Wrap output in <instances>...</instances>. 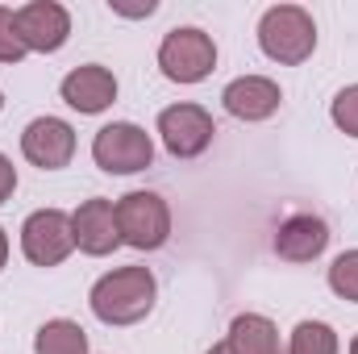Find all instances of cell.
Wrapping results in <instances>:
<instances>
[{"label": "cell", "mask_w": 358, "mask_h": 354, "mask_svg": "<svg viewBox=\"0 0 358 354\" xmlns=\"http://www.w3.org/2000/svg\"><path fill=\"white\" fill-rule=\"evenodd\" d=\"M155 292L159 283L150 267H117L92 283L88 304L104 325H138L155 309Z\"/></svg>", "instance_id": "1"}, {"label": "cell", "mask_w": 358, "mask_h": 354, "mask_svg": "<svg viewBox=\"0 0 358 354\" xmlns=\"http://www.w3.org/2000/svg\"><path fill=\"white\" fill-rule=\"evenodd\" d=\"M259 46H263L267 59L283 63V67L304 63V59L317 50L313 13L300 8V4H275V8H267L263 21H259Z\"/></svg>", "instance_id": "2"}, {"label": "cell", "mask_w": 358, "mask_h": 354, "mask_svg": "<svg viewBox=\"0 0 358 354\" xmlns=\"http://www.w3.org/2000/svg\"><path fill=\"white\" fill-rule=\"evenodd\" d=\"M92 159L100 171L108 176H134V171H146L150 159H155V142L142 125L134 121H113L104 129H96L92 138Z\"/></svg>", "instance_id": "3"}, {"label": "cell", "mask_w": 358, "mask_h": 354, "mask_svg": "<svg viewBox=\"0 0 358 354\" xmlns=\"http://www.w3.org/2000/svg\"><path fill=\"white\" fill-rule=\"evenodd\" d=\"M121 242L134 250H159L171 238V208L159 192H129L117 200Z\"/></svg>", "instance_id": "4"}, {"label": "cell", "mask_w": 358, "mask_h": 354, "mask_svg": "<svg viewBox=\"0 0 358 354\" xmlns=\"http://www.w3.org/2000/svg\"><path fill=\"white\" fill-rule=\"evenodd\" d=\"M159 67L176 84H200L217 67V46H213V38L204 29H192V25L171 29L163 38V46H159Z\"/></svg>", "instance_id": "5"}, {"label": "cell", "mask_w": 358, "mask_h": 354, "mask_svg": "<svg viewBox=\"0 0 358 354\" xmlns=\"http://www.w3.org/2000/svg\"><path fill=\"white\" fill-rule=\"evenodd\" d=\"M21 250L34 267H59L76 250V234H71V213L63 208H38L25 217L21 225Z\"/></svg>", "instance_id": "6"}, {"label": "cell", "mask_w": 358, "mask_h": 354, "mask_svg": "<svg viewBox=\"0 0 358 354\" xmlns=\"http://www.w3.org/2000/svg\"><path fill=\"white\" fill-rule=\"evenodd\" d=\"M159 134H163V146L176 155V159H196L208 150L217 125L208 117V108L200 104H171L159 113Z\"/></svg>", "instance_id": "7"}, {"label": "cell", "mask_w": 358, "mask_h": 354, "mask_svg": "<svg viewBox=\"0 0 358 354\" xmlns=\"http://www.w3.org/2000/svg\"><path fill=\"white\" fill-rule=\"evenodd\" d=\"M21 155L42 171H59L76 155V129L67 121H59V117H38L21 134Z\"/></svg>", "instance_id": "8"}, {"label": "cell", "mask_w": 358, "mask_h": 354, "mask_svg": "<svg viewBox=\"0 0 358 354\" xmlns=\"http://www.w3.org/2000/svg\"><path fill=\"white\" fill-rule=\"evenodd\" d=\"M71 234H76V246L92 255V259H104L121 246V229H117V204L104 200V196H92L84 200L76 213H71Z\"/></svg>", "instance_id": "9"}, {"label": "cell", "mask_w": 358, "mask_h": 354, "mask_svg": "<svg viewBox=\"0 0 358 354\" xmlns=\"http://www.w3.org/2000/svg\"><path fill=\"white\" fill-rule=\"evenodd\" d=\"M17 25L29 50L38 55H55L63 50L67 34H71V13L59 0H29L25 8H17Z\"/></svg>", "instance_id": "10"}, {"label": "cell", "mask_w": 358, "mask_h": 354, "mask_svg": "<svg viewBox=\"0 0 358 354\" xmlns=\"http://www.w3.org/2000/svg\"><path fill=\"white\" fill-rule=\"evenodd\" d=\"M329 246V225L313 213H296L275 229V255L287 263H313Z\"/></svg>", "instance_id": "11"}, {"label": "cell", "mask_w": 358, "mask_h": 354, "mask_svg": "<svg viewBox=\"0 0 358 354\" xmlns=\"http://www.w3.org/2000/svg\"><path fill=\"white\" fill-rule=\"evenodd\" d=\"M63 100L76 108V113H104L113 100H117V80H113V71L108 67H100V63H88V67H76V71H67L63 76Z\"/></svg>", "instance_id": "12"}, {"label": "cell", "mask_w": 358, "mask_h": 354, "mask_svg": "<svg viewBox=\"0 0 358 354\" xmlns=\"http://www.w3.org/2000/svg\"><path fill=\"white\" fill-rule=\"evenodd\" d=\"M221 100H225V113L238 117V121H267L271 113L279 108L283 92L267 76H242V80H234L229 88L221 92Z\"/></svg>", "instance_id": "13"}, {"label": "cell", "mask_w": 358, "mask_h": 354, "mask_svg": "<svg viewBox=\"0 0 358 354\" xmlns=\"http://www.w3.org/2000/svg\"><path fill=\"white\" fill-rule=\"evenodd\" d=\"M225 342H229L234 354H283V346H279V330L271 325L267 317H259V313L234 317Z\"/></svg>", "instance_id": "14"}, {"label": "cell", "mask_w": 358, "mask_h": 354, "mask_svg": "<svg viewBox=\"0 0 358 354\" xmlns=\"http://www.w3.org/2000/svg\"><path fill=\"white\" fill-rule=\"evenodd\" d=\"M34 354H88V334L67 317L46 321L34 338Z\"/></svg>", "instance_id": "15"}, {"label": "cell", "mask_w": 358, "mask_h": 354, "mask_svg": "<svg viewBox=\"0 0 358 354\" xmlns=\"http://www.w3.org/2000/svg\"><path fill=\"white\" fill-rule=\"evenodd\" d=\"M287 354H338V334L325 321H300L292 330Z\"/></svg>", "instance_id": "16"}, {"label": "cell", "mask_w": 358, "mask_h": 354, "mask_svg": "<svg viewBox=\"0 0 358 354\" xmlns=\"http://www.w3.org/2000/svg\"><path fill=\"white\" fill-rule=\"evenodd\" d=\"M329 288L342 296V300H350L358 304V250H342L334 267H329Z\"/></svg>", "instance_id": "17"}, {"label": "cell", "mask_w": 358, "mask_h": 354, "mask_svg": "<svg viewBox=\"0 0 358 354\" xmlns=\"http://www.w3.org/2000/svg\"><path fill=\"white\" fill-rule=\"evenodd\" d=\"M29 55L25 38H21V25H17V13L0 4V63H21Z\"/></svg>", "instance_id": "18"}, {"label": "cell", "mask_w": 358, "mask_h": 354, "mask_svg": "<svg viewBox=\"0 0 358 354\" xmlns=\"http://www.w3.org/2000/svg\"><path fill=\"white\" fill-rule=\"evenodd\" d=\"M329 117H334V125H338L342 134L358 138V84H350V88H342L338 96H334Z\"/></svg>", "instance_id": "19"}, {"label": "cell", "mask_w": 358, "mask_h": 354, "mask_svg": "<svg viewBox=\"0 0 358 354\" xmlns=\"http://www.w3.org/2000/svg\"><path fill=\"white\" fill-rule=\"evenodd\" d=\"M13 187H17V167H13V163L0 155V204L13 196Z\"/></svg>", "instance_id": "20"}, {"label": "cell", "mask_w": 358, "mask_h": 354, "mask_svg": "<svg viewBox=\"0 0 358 354\" xmlns=\"http://www.w3.org/2000/svg\"><path fill=\"white\" fill-rule=\"evenodd\" d=\"M8 263V234H4V229H0V267Z\"/></svg>", "instance_id": "21"}, {"label": "cell", "mask_w": 358, "mask_h": 354, "mask_svg": "<svg viewBox=\"0 0 358 354\" xmlns=\"http://www.w3.org/2000/svg\"><path fill=\"white\" fill-rule=\"evenodd\" d=\"M208 354H234V351H229V342H217V346H213Z\"/></svg>", "instance_id": "22"}, {"label": "cell", "mask_w": 358, "mask_h": 354, "mask_svg": "<svg viewBox=\"0 0 358 354\" xmlns=\"http://www.w3.org/2000/svg\"><path fill=\"white\" fill-rule=\"evenodd\" d=\"M350 354H358V334H355V342H350Z\"/></svg>", "instance_id": "23"}, {"label": "cell", "mask_w": 358, "mask_h": 354, "mask_svg": "<svg viewBox=\"0 0 358 354\" xmlns=\"http://www.w3.org/2000/svg\"><path fill=\"white\" fill-rule=\"evenodd\" d=\"M0 108H4V96H0Z\"/></svg>", "instance_id": "24"}]
</instances>
